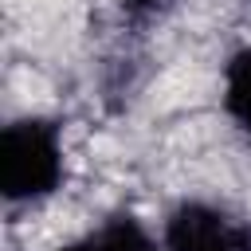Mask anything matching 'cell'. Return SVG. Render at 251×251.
<instances>
[{"instance_id":"cell-1","label":"cell","mask_w":251,"mask_h":251,"mask_svg":"<svg viewBox=\"0 0 251 251\" xmlns=\"http://www.w3.org/2000/svg\"><path fill=\"white\" fill-rule=\"evenodd\" d=\"M63 141L59 129L43 118H20L0 133V192L8 204H31L59 188Z\"/></svg>"},{"instance_id":"cell-4","label":"cell","mask_w":251,"mask_h":251,"mask_svg":"<svg viewBox=\"0 0 251 251\" xmlns=\"http://www.w3.org/2000/svg\"><path fill=\"white\" fill-rule=\"evenodd\" d=\"M224 110L251 141V47L235 51L224 67Z\"/></svg>"},{"instance_id":"cell-2","label":"cell","mask_w":251,"mask_h":251,"mask_svg":"<svg viewBox=\"0 0 251 251\" xmlns=\"http://www.w3.org/2000/svg\"><path fill=\"white\" fill-rule=\"evenodd\" d=\"M165 251H251V227L204 200H184L165 220Z\"/></svg>"},{"instance_id":"cell-3","label":"cell","mask_w":251,"mask_h":251,"mask_svg":"<svg viewBox=\"0 0 251 251\" xmlns=\"http://www.w3.org/2000/svg\"><path fill=\"white\" fill-rule=\"evenodd\" d=\"M59 251H161V247L133 216H114V220L98 224L94 231L78 235L75 243H63Z\"/></svg>"}]
</instances>
